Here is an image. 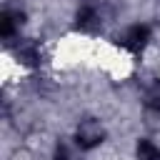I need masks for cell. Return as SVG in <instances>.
I'll use <instances>...</instances> for the list:
<instances>
[{"label": "cell", "mask_w": 160, "mask_h": 160, "mask_svg": "<svg viewBox=\"0 0 160 160\" xmlns=\"http://www.w3.org/2000/svg\"><path fill=\"white\" fill-rule=\"evenodd\" d=\"M70 138H72V142L78 145L80 152H92L100 145H105L108 128H105L102 118H98V115H82V118H78Z\"/></svg>", "instance_id": "1"}, {"label": "cell", "mask_w": 160, "mask_h": 160, "mask_svg": "<svg viewBox=\"0 0 160 160\" xmlns=\"http://www.w3.org/2000/svg\"><path fill=\"white\" fill-rule=\"evenodd\" d=\"M115 42L130 55H142L148 50V45L152 42V25L150 22H132L118 32Z\"/></svg>", "instance_id": "2"}, {"label": "cell", "mask_w": 160, "mask_h": 160, "mask_svg": "<svg viewBox=\"0 0 160 160\" xmlns=\"http://www.w3.org/2000/svg\"><path fill=\"white\" fill-rule=\"evenodd\" d=\"M72 28H75L78 32H85V35L100 32V28H102V12H100V8H98L92 0L78 2L75 15H72Z\"/></svg>", "instance_id": "3"}, {"label": "cell", "mask_w": 160, "mask_h": 160, "mask_svg": "<svg viewBox=\"0 0 160 160\" xmlns=\"http://www.w3.org/2000/svg\"><path fill=\"white\" fill-rule=\"evenodd\" d=\"M10 50H12V58H15L22 68H30V70L40 68L42 60H45L42 45H40L35 38H25V35H22L20 40H15V42L10 45Z\"/></svg>", "instance_id": "4"}, {"label": "cell", "mask_w": 160, "mask_h": 160, "mask_svg": "<svg viewBox=\"0 0 160 160\" xmlns=\"http://www.w3.org/2000/svg\"><path fill=\"white\" fill-rule=\"evenodd\" d=\"M25 20H28L25 10H20V8H5V10L0 12V38H2L5 42H10V45H12L15 40H20V38H22Z\"/></svg>", "instance_id": "5"}, {"label": "cell", "mask_w": 160, "mask_h": 160, "mask_svg": "<svg viewBox=\"0 0 160 160\" xmlns=\"http://www.w3.org/2000/svg\"><path fill=\"white\" fill-rule=\"evenodd\" d=\"M142 108H145V112L160 118V78L150 80L142 88Z\"/></svg>", "instance_id": "6"}, {"label": "cell", "mask_w": 160, "mask_h": 160, "mask_svg": "<svg viewBox=\"0 0 160 160\" xmlns=\"http://www.w3.org/2000/svg\"><path fill=\"white\" fill-rule=\"evenodd\" d=\"M132 155H135V160H160V145L152 138H138Z\"/></svg>", "instance_id": "7"}, {"label": "cell", "mask_w": 160, "mask_h": 160, "mask_svg": "<svg viewBox=\"0 0 160 160\" xmlns=\"http://www.w3.org/2000/svg\"><path fill=\"white\" fill-rule=\"evenodd\" d=\"M78 145L72 142V138H58L52 145V160H78Z\"/></svg>", "instance_id": "8"}, {"label": "cell", "mask_w": 160, "mask_h": 160, "mask_svg": "<svg viewBox=\"0 0 160 160\" xmlns=\"http://www.w3.org/2000/svg\"><path fill=\"white\" fill-rule=\"evenodd\" d=\"M78 2H85V0H78Z\"/></svg>", "instance_id": "9"}]
</instances>
